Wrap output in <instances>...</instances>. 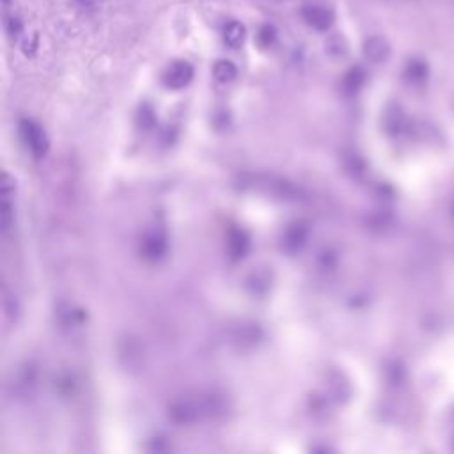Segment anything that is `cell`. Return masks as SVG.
I'll return each instance as SVG.
<instances>
[{"label": "cell", "mask_w": 454, "mask_h": 454, "mask_svg": "<svg viewBox=\"0 0 454 454\" xmlns=\"http://www.w3.org/2000/svg\"><path fill=\"white\" fill-rule=\"evenodd\" d=\"M236 75H238V70H236L234 64L227 59L217 60L215 66H213V77H215V80L219 82V84H231L236 78Z\"/></svg>", "instance_id": "obj_11"}, {"label": "cell", "mask_w": 454, "mask_h": 454, "mask_svg": "<svg viewBox=\"0 0 454 454\" xmlns=\"http://www.w3.org/2000/svg\"><path fill=\"white\" fill-rule=\"evenodd\" d=\"M220 398L217 396H208V398H201V396H180V398L173 399L167 409V416L178 426H187V424L198 423L205 416H213L219 410Z\"/></svg>", "instance_id": "obj_1"}, {"label": "cell", "mask_w": 454, "mask_h": 454, "mask_svg": "<svg viewBox=\"0 0 454 454\" xmlns=\"http://www.w3.org/2000/svg\"><path fill=\"white\" fill-rule=\"evenodd\" d=\"M362 84H364V71L360 70V67H352V70L345 75V78H342V91H345L346 94L352 96L355 94L360 87H362Z\"/></svg>", "instance_id": "obj_12"}, {"label": "cell", "mask_w": 454, "mask_h": 454, "mask_svg": "<svg viewBox=\"0 0 454 454\" xmlns=\"http://www.w3.org/2000/svg\"><path fill=\"white\" fill-rule=\"evenodd\" d=\"M275 39H277V31H275V27H271V25H263L259 34H257V43H259L263 48H270L275 43Z\"/></svg>", "instance_id": "obj_14"}, {"label": "cell", "mask_w": 454, "mask_h": 454, "mask_svg": "<svg viewBox=\"0 0 454 454\" xmlns=\"http://www.w3.org/2000/svg\"><path fill=\"white\" fill-rule=\"evenodd\" d=\"M14 188H16V181L11 178L9 173L4 171L0 178V229L4 236L9 234L14 224Z\"/></svg>", "instance_id": "obj_2"}, {"label": "cell", "mask_w": 454, "mask_h": 454, "mask_svg": "<svg viewBox=\"0 0 454 454\" xmlns=\"http://www.w3.org/2000/svg\"><path fill=\"white\" fill-rule=\"evenodd\" d=\"M20 135L21 141L25 142V146H27V149L32 153V156H34L36 160L45 158L46 153H48L50 149V142L45 130H43L38 123H34V121L31 119H21Z\"/></svg>", "instance_id": "obj_3"}, {"label": "cell", "mask_w": 454, "mask_h": 454, "mask_svg": "<svg viewBox=\"0 0 454 454\" xmlns=\"http://www.w3.org/2000/svg\"><path fill=\"white\" fill-rule=\"evenodd\" d=\"M222 38H224V43H226L229 48L232 50L239 48V46H243V43H245V38H247L245 25H243L242 21H236V20L229 21V23H226V27H224Z\"/></svg>", "instance_id": "obj_10"}, {"label": "cell", "mask_w": 454, "mask_h": 454, "mask_svg": "<svg viewBox=\"0 0 454 454\" xmlns=\"http://www.w3.org/2000/svg\"><path fill=\"white\" fill-rule=\"evenodd\" d=\"M137 123L142 130H151L156 123V114L149 103H142L137 114Z\"/></svg>", "instance_id": "obj_13"}, {"label": "cell", "mask_w": 454, "mask_h": 454, "mask_svg": "<svg viewBox=\"0 0 454 454\" xmlns=\"http://www.w3.org/2000/svg\"><path fill=\"white\" fill-rule=\"evenodd\" d=\"M7 32H9L11 36H18L21 32V21L16 20V18H9V21H7Z\"/></svg>", "instance_id": "obj_15"}, {"label": "cell", "mask_w": 454, "mask_h": 454, "mask_svg": "<svg viewBox=\"0 0 454 454\" xmlns=\"http://www.w3.org/2000/svg\"><path fill=\"white\" fill-rule=\"evenodd\" d=\"M194 80V66H192L188 60H174L167 66V70L163 71L162 82L167 89H178L187 87L190 82Z\"/></svg>", "instance_id": "obj_5"}, {"label": "cell", "mask_w": 454, "mask_h": 454, "mask_svg": "<svg viewBox=\"0 0 454 454\" xmlns=\"http://www.w3.org/2000/svg\"><path fill=\"white\" fill-rule=\"evenodd\" d=\"M389 53H391V48H389L387 41L384 38L374 36V38H369L364 43V55L371 63H384L389 57Z\"/></svg>", "instance_id": "obj_9"}, {"label": "cell", "mask_w": 454, "mask_h": 454, "mask_svg": "<svg viewBox=\"0 0 454 454\" xmlns=\"http://www.w3.org/2000/svg\"><path fill=\"white\" fill-rule=\"evenodd\" d=\"M167 252V238L162 231H151L141 243V254L148 261H158Z\"/></svg>", "instance_id": "obj_6"}, {"label": "cell", "mask_w": 454, "mask_h": 454, "mask_svg": "<svg viewBox=\"0 0 454 454\" xmlns=\"http://www.w3.org/2000/svg\"><path fill=\"white\" fill-rule=\"evenodd\" d=\"M307 238H309V229H307L306 224H291V226L286 229L284 234H282V249L288 254L298 252V250H302V247L306 245Z\"/></svg>", "instance_id": "obj_7"}, {"label": "cell", "mask_w": 454, "mask_h": 454, "mask_svg": "<svg viewBox=\"0 0 454 454\" xmlns=\"http://www.w3.org/2000/svg\"><path fill=\"white\" fill-rule=\"evenodd\" d=\"M4 4H9V0H4Z\"/></svg>", "instance_id": "obj_16"}, {"label": "cell", "mask_w": 454, "mask_h": 454, "mask_svg": "<svg viewBox=\"0 0 454 454\" xmlns=\"http://www.w3.org/2000/svg\"><path fill=\"white\" fill-rule=\"evenodd\" d=\"M250 245V239L249 234H247L243 229L238 227H232L227 234V252L231 256L232 261H238L242 259L243 256L247 254Z\"/></svg>", "instance_id": "obj_8"}, {"label": "cell", "mask_w": 454, "mask_h": 454, "mask_svg": "<svg viewBox=\"0 0 454 454\" xmlns=\"http://www.w3.org/2000/svg\"><path fill=\"white\" fill-rule=\"evenodd\" d=\"M303 21H306L309 27H313L314 31L327 32L330 31L332 25L335 21V13L332 7L325 6V4H307L300 11Z\"/></svg>", "instance_id": "obj_4"}]
</instances>
